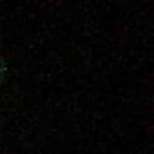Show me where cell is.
Segmentation results:
<instances>
[{
	"instance_id": "6da1fadb",
	"label": "cell",
	"mask_w": 154,
	"mask_h": 154,
	"mask_svg": "<svg viewBox=\"0 0 154 154\" xmlns=\"http://www.w3.org/2000/svg\"><path fill=\"white\" fill-rule=\"evenodd\" d=\"M0 71H2V68H0Z\"/></svg>"
}]
</instances>
